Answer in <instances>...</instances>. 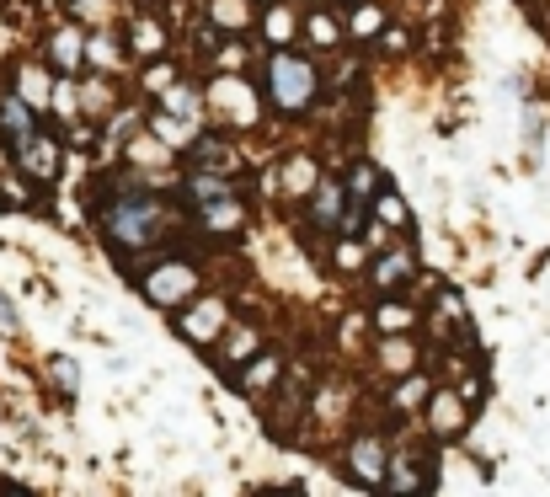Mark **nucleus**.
<instances>
[{
  "label": "nucleus",
  "instance_id": "1",
  "mask_svg": "<svg viewBox=\"0 0 550 497\" xmlns=\"http://www.w3.org/2000/svg\"><path fill=\"white\" fill-rule=\"evenodd\" d=\"M102 220H107V236H113V246H123V252L155 246V236H161V204H155V198L118 193L113 204L102 209Z\"/></svg>",
  "mask_w": 550,
  "mask_h": 497
},
{
  "label": "nucleus",
  "instance_id": "2",
  "mask_svg": "<svg viewBox=\"0 0 550 497\" xmlns=\"http://www.w3.org/2000/svg\"><path fill=\"white\" fill-rule=\"evenodd\" d=\"M267 91H273V102L284 107V113H305V107L316 102L321 81H316V70H310L300 54H284V49H278L273 65H267Z\"/></svg>",
  "mask_w": 550,
  "mask_h": 497
},
{
  "label": "nucleus",
  "instance_id": "3",
  "mask_svg": "<svg viewBox=\"0 0 550 497\" xmlns=\"http://www.w3.org/2000/svg\"><path fill=\"white\" fill-rule=\"evenodd\" d=\"M139 289H145V300H150V305H161V310H182V305L203 289V278H198L193 262H182V257H161V268H150L145 278H139Z\"/></svg>",
  "mask_w": 550,
  "mask_h": 497
},
{
  "label": "nucleus",
  "instance_id": "4",
  "mask_svg": "<svg viewBox=\"0 0 550 497\" xmlns=\"http://www.w3.org/2000/svg\"><path fill=\"white\" fill-rule=\"evenodd\" d=\"M59 161H65V150H59V139L54 134H22L17 139V166H22V177H33V182H54L59 177Z\"/></svg>",
  "mask_w": 550,
  "mask_h": 497
},
{
  "label": "nucleus",
  "instance_id": "5",
  "mask_svg": "<svg viewBox=\"0 0 550 497\" xmlns=\"http://www.w3.org/2000/svg\"><path fill=\"white\" fill-rule=\"evenodd\" d=\"M225 321H230L225 300H203V305H193V310L177 316V332L187 337V343H214V337L225 332Z\"/></svg>",
  "mask_w": 550,
  "mask_h": 497
},
{
  "label": "nucleus",
  "instance_id": "6",
  "mask_svg": "<svg viewBox=\"0 0 550 497\" xmlns=\"http://www.w3.org/2000/svg\"><path fill=\"white\" fill-rule=\"evenodd\" d=\"M385 444L380 439H358L353 449H348V471H353V481H364V487H380L385 481Z\"/></svg>",
  "mask_w": 550,
  "mask_h": 497
},
{
  "label": "nucleus",
  "instance_id": "7",
  "mask_svg": "<svg viewBox=\"0 0 550 497\" xmlns=\"http://www.w3.org/2000/svg\"><path fill=\"white\" fill-rule=\"evenodd\" d=\"M380 262H374V289H385V294H396L406 278L417 273V257L412 252H396V246H385V252H374Z\"/></svg>",
  "mask_w": 550,
  "mask_h": 497
},
{
  "label": "nucleus",
  "instance_id": "8",
  "mask_svg": "<svg viewBox=\"0 0 550 497\" xmlns=\"http://www.w3.org/2000/svg\"><path fill=\"white\" fill-rule=\"evenodd\" d=\"M49 59H54V70H65L75 75L86 65V33L81 27H59V33H49Z\"/></svg>",
  "mask_w": 550,
  "mask_h": 497
},
{
  "label": "nucleus",
  "instance_id": "9",
  "mask_svg": "<svg viewBox=\"0 0 550 497\" xmlns=\"http://www.w3.org/2000/svg\"><path fill=\"white\" fill-rule=\"evenodd\" d=\"M428 417H433V433L438 439H454V433H465V401L460 396H428Z\"/></svg>",
  "mask_w": 550,
  "mask_h": 497
},
{
  "label": "nucleus",
  "instance_id": "10",
  "mask_svg": "<svg viewBox=\"0 0 550 497\" xmlns=\"http://www.w3.org/2000/svg\"><path fill=\"white\" fill-rule=\"evenodd\" d=\"M33 129H38V113L17 97V91H11V97H0V134H6L11 145H17L22 134H33Z\"/></svg>",
  "mask_w": 550,
  "mask_h": 497
},
{
  "label": "nucleus",
  "instance_id": "11",
  "mask_svg": "<svg viewBox=\"0 0 550 497\" xmlns=\"http://www.w3.org/2000/svg\"><path fill=\"white\" fill-rule=\"evenodd\" d=\"M17 97L33 107V113H43V107H49V97H54L49 70H43V65H22V70H17Z\"/></svg>",
  "mask_w": 550,
  "mask_h": 497
},
{
  "label": "nucleus",
  "instance_id": "12",
  "mask_svg": "<svg viewBox=\"0 0 550 497\" xmlns=\"http://www.w3.org/2000/svg\"><path fill=\"white\" fill-rule=\"evenodd\" d=\"M193 155H198V166L203 172H235V150H230V139H219V134H198L193 139Z\"/></svg>",
  "mask_w": 550,
  "mask_h": 497
},
{
  "label": "nucleus",
  "instance_id": "13",
  "mask_svg": "<svg viewBox=\"0 0 550 497\" xmlns=\"http://www.w3.org/2000/svg\"><path fill=\"white\" fill-rule=\"evenodd\" d=\"M412 326H417L412 305H401V300H380V305H374V332H380V337H406Z\"/></svg>",
  "mask_w": 550,
  "mask_h": 497
},
{
  "label": "nucleus",
  "instance_id": "14",
  "mask_svg": "<svg viewBox=\"0 0 550 497\" xmlns=\"http://www.w3.org/2000/svg\"><path fill=\"white\" fill-rule=\"evenodd\" d=\"M198 220H203V230H214V236H225V230H235L246 220V209L235 204V198L225 193V198H209V204H198Z\"/></svg>",
  "mask_w": 550,
  "mask_h": 497
},
{
  "label": "nucleus",
  "instance_id": "15",
  "mask_svg": "<svg viewBox=\"0 0 550 497\" xmlns=\"http://www.w3.org/2000/svg\"><path fill=\"white\" fill-rule=\"evenodd\" d=\"M262 38L273 43V49H289V43L300 38V17H294L289 6H278V0H273V6H267V17H262Z\"/></svg>",
  "mask_w": 550,
  "mask_h": 497
},
{
  "label": "nucleus",
  "instance_id": "16",
  "mask_svg": "<svg viewBox=\"0 0 550 497\" xmlns=\"http://www.w3.org/2000/svg\"><path fill=\"white\" fill-rule=\"evenodd\" d=\"M348 204H353V198H348V188H342V182H316V209H310V214H316L321 225H342Z\"/></svg>",
  "mask_w": 550,
  "mask_h": 497
},
{
  "label": "nucleus",
  "instance_id": "17",
  "mask_svg": "<svg viewBox=\"0 0 550 497\" xmlns=\"http://www.w3.org/2000/svg\"><path fill=\"white\" fill-rule=\"evenodd\" d=\"M209 22L219 33H246L251 27V0H209Z\"/></svg>",
  "mask_w": 550,
  "mask_h": 497
},
{
  "label": "nucleus",
  "instance_id": "18",
  "mask_svg": "<svg viewBox=\"0 0 550 497\" xmlns=\"http://www.w3.org/2000/svg\"><path fill=\"white\" fill-rule=\"evenodd\" d=\"M342 33H353L358 43H380V33H385V11H380V6H364V0H358L353 22L342 27Z\"/></svg>",
  "mask_w": 550,
  "mask_h": 497
},
{
  "label": "nucleus",
  "instance_id": "19",
  "mask_svg": "<svg viewBox=\"0 0 550 497\" xmlns=\"http://www.w3.org/2000/svg\"><path fill=\"white\" fill-rule=\"evenodd\" d=\"M129 49H134V54H161V49H166V22L139 17L134 33H129Z\"/></svg>",
  "mask_w": 550,
  "mask_h": 497
},
{
  "label": "nucleus",
  "instance_id": "20",
  "mask_svg": "<svg viewBox=\"0 0 550 497\" xmlns=\"http://www.w3.org/2000/svg\"><path fill=\"white\" fill-rule=\"evenodd\" d=\"M374 220L390 225V230H406V225H412V214H406V198L385 188V193H380V204H374Z\"/></svg>",
  "mask_w": 550,
  "mask_h": 497
},
{
  "label": "nucleus",
  "instance_id": "21",
  "mask_svg": "<svg viewBox=\"0 0 550 497\" xmlns=\"http://www.w3.org/2000/svg\"><path fill=\"white\" fill-rule=\"evenodd\" d=\"M305 38L316 43V49H337V43H342V22L326 17V11H316V17L305 22Z\"/></svg>",
  "mask_w": 550,
  "mask_h": 497
},
{
  "label": "nucleus",
  "instance_id": "22",
  "mask_svg": "<svg viewBox=\"0 0 550 497\" xmlns=\"http://www.w3.org/2000/svg\"><path fill=\"white\" fill-rule=\"evenodd\" d=\"M230 332V343H225V359L235 364V359H251V353L262 348V332H251V326H225Z\"/></svg>",
  "mask_w": 550,
  "mask_h": 497
},
{
  "label": "nucleus",
  "instance_id": "23",
  "mask_svg": "<svg viewBox=\"0 0 550 497\" xmlns=\"http://www.w3.org/2000/svg\"><path fill=\"white\" fill-rule=\"evenodd\" d=\"M428 401V375H406L396 385V407H422Z\"/></svg>",
  "mask_w": 550,
  "mask_h": 497
},
{
  "label": "nucleus",
  "instance_id": "24",
  "mask_svg": "<svg viewBox=\"0 0 550 497\" xmlns=\"http://www.w3.org/2000/svg\"><path fill=\"white\" fill-rule=\"evenodd\" d=\"M273 380H278V359H257V364L246 369V380H241V385H246V391H267Z\"/></svg>",
  "mask_w": 550,
  "mask_h": 497
},
{
  "label": "nucleus",
  "instance_id": "25",
  "mask_svg": "<svg viewBox=\"0 0 550 497\" xmlns=\"http://www.w3.org/2000/svg\"><path fill=\"white\" fill-rule=\"evenodd\" d=\"M284 188H294V193L316 188V166H310V161H294V166H284Z\"/></svg>",
  "mask_w": 550,
  "mask_h": 497
},
{
  "label": "nucleus",
  "instance_id": "26",
  "mask_svg": "<svg viewBox=\"0 0 550 497\" xmlns=\"http://www.w3.org/2000/svg\"><path fill=\"white\" fill-rule=\"evenodd\" d=\"M364 252H369L364 241H337V257L332 262H337L342 273H353V268H364Z\"/></svg>",
  "mask_w": 550,
  "mask_h": 497
},
{
  "label": "nucleus",
  "instance_id": "27",
  "mask_svg": "<svg viewBox=\"0 0 550 497\" xmlns=\"http://www.w3.org/2000/svg\"><path fill=\"white\" fill-rule=\"evenodd\" d=\"M374 182H380V172H374V161H364V166L353 172V193H348V198H358V204H364V198L374 193Z\"/></svg>",
  "mask_w": 550,
  "mask_h": 497
},
{
  "label": "nucleus",
  "instance_id": "28",
  "mask_svg": "<svg viewBox=\"0 0 550 497\" xmlns=\"http://www.w3.org/2000/svg\"><path fill=\"white\" fill-rule=\"evenodd\" d=\"M86 59H91V65H113V59H118V49H113V38H86Z\"/></svg>",
  "mask_w": 550,
  "mask_h": 497
},
{
  "label": "nucleus",
  "instance_id": "29",
  "mask_svg": "<svg viewBox=\"0 0 550 497\" xmlns=\"http://www.w3.org/2000/svg\"><path fill=\"white\" fill-rule=\"evenodd\" d=\"M171 81H177V70H171V65H150V70H145V86H150V91H166Z\"/></svg>",
  "mask_w": 550,
  "mask_h": 497
},
{
  "label": "nucleus",
  "instance_id": "30",
  "mask_svg": "<svg viewBox=\"0 0 550 497\" xmlns=\"http://www.w3.org/2000/svg\"><path fill=\"white\" fill-rule=\"evenodd\" d=\"M380 43H385V54H401L406 49V27H385Z\"/></svg>",
  "mask_w": 550,
  "mask_h": 497
},
{
  "label": "nucleus",
  "instance_id": "31",
  "mask_svg": "<svg viewBox=\"0 0 550 497\" xmlns=\"http://www.w3.org/2000/svg\"><path fill=\"white\" fill-rule=\"evenodd\" d=\"M0 332H17V316H11L6 300H0Z\"/></svg>",
  "mask_w": 550,
  "mask_h": 497
},
{
  "label": "nucleus",
  "instance_id": "32",
  "mask_svg": "<svg viewBox=\"0 0 550 497\" xmlns=\"http://www.w3.org/2000/svg\"><path fill=\"white\" fill-rule=\"evenodd\" d=\"M251 6H273V0H251Z\"/></svg>",
  "mask_w": 550,
  "mask_h": 497
},
{
  "label": "nucleus",
  "instance_id": "33",
  "mask_svg": "<svg viewBox=\"0 0 550 497\" xmlns=\"http://www.w3.org/2000/svg\"><path fill=\"white\" fill-rule=\"evenodd\" d=\"M310 6H326V0H310Z\"/></svg>",
  "mask_w": 550,
  "mask_h": 497
},
{
  "label": "nucleus",
  "instance_id": "34",
  "mask_svg": "<svg viewBox=\"0 0 550 497\" xmlns=\"http://www.w3.org/2000/svg\"><path fill=\"white\" fill-rule=\"evenodd\" d=\"M348 6H358V0H348Z\"/></svg>",
  "mask_w": 550,
  "mask_h": 497
}]
</instances>
